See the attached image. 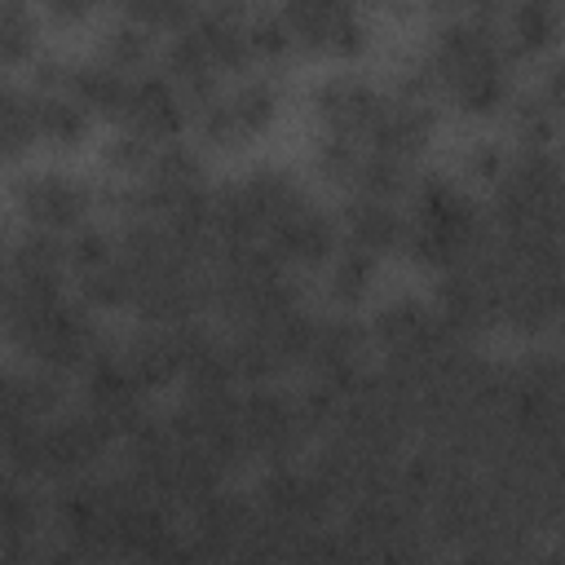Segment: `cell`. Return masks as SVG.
<instances>
[{
    "label": "cell",
    "mask_w": 565,
    "mask_h": 565,
    "mask_svg": "<svg viewBox=\"0 0 565 565\" xmlns=\"http://www.w3.org/2000/svg\"><path fill=\"white\" fill-rule=\"evenodd\" d=\"M561 26L556 0H512L503 9V49L508 57H539L561 40Z\"/></svg>",
    "instance_id": "7a4b0ae2"
},
{
    "label": "cell",
    "mask_w": 565,
    "mask_h": 565,
    "mask_svg": "<svg viewBox=\"0 0 565 565\" xmlns=\"http://www.w3.org/2000/svg\"><path fill=\"white\" fill-rule=\"evenodd\" d=\"M0 40H4V62H9V66H26V62L35 57V44H40L35 0H4Z\"/></svg>",
    "instance_id": "8992f818"
},
{
    "label": "cell",
    "mask_w": 565,
    "mask_h": 565,
    "mask_svg": "<svg viewBox=\"0 0 565 565\" xmlns=\"http://www.w3.org/2000/svg\"><path fill=\"white\" fill-rule=\"evenodd\" d=\"M534 93L561 115L565 110V57H556V62H547L543 71H539V79H534Z\"/></svg>",
    "instance_id": "ba28073f"
},
{
    "label": "cell",
    "mask_w": 565,
    "mask_h": 565,
    "mask_svg": "<svg viewBox=\"0 0 565 565\" xmlns=\"http://www.w3.org/2000/svg\"><path fill=\"white\" fill-rule=\"evenodd\" d=\"M247 44H252V62H265V66L287 62V57L300 49V44H296V31H291V22H287L282 9H260V13H252V18H247Z\"/></svg>",
    "instance_id": "5b68a950"
},
{
    "label": "cell",
    "mask_w": 565,
    "mask_h": 565,
    "mask_svg": "<svg viewBox=\"0 0 565 565\" xmlns=\"http://www.w3.org/2000/svg\"><path fill=\"white\" fill-rule=\"evenodd\" d=\"M508 163H512V154L499 146V141H472L468 150H463V159H459V168H463V177L468 181H477V185H499L503 181V172H508Z\"/></svg>",
    "instance_id": "52a82bcc"
},
{
    "label": "cell",
    "mask_w": 565,
    "mask_h": 565,
    "mask_svg": "<svg viewBox=\"0 0 565 565\" xmlns=\"http://www.w3.org/2000/svg\"><path fill=\"white\" fill-rule=\"evenodd\" d=\"M18 203H22L31 225L53 230V234H71L75 225L88 221V212L97 203V190L66 177V172H31L18 185Z\"/></svg>",
    "instance_id": "6da1fadb"
},
{
    "label": "cell",
    "mask_w": 565,
    "mask_h": 565,
    "mask_svg": "<svg viewBox=\"0 0 565 565\" xmlns=\"http://www.w3.org/2000/svg\"><path fill=\"white\" fill-rule=\"evenodd\" d=\"M375 274H380V256L344 238V243L335 247V256L322 265V296H327L331 305H340V309H353V305L371 291Z\"/></svg>",
    "instance_id": "3957f363"
},
{
    "label": "cell",
    "mask_w": 565,
    "mask_h": 565,
    "mask_svg": "<svg viewBox=\"0 0 565 565\" xmlns=\"http://www.w3.org/2000/svg\"><path fill=\"white\" fill-rule=\"evenodd\" d=\"M35 124H40V141L75 150L93 128V110L75 93H35Z\"/></svg>",
    "instance_id": "277c9868"
}]
</instances>
